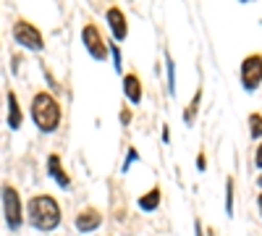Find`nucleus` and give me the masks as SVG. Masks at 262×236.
<instances>
[{"label":"nucleus","mask_w":262,"mask_h":236,"mask_svg":"<svg viewBox=\"0 0 262 236\" xmlns=\"http://www.w3.org/2000/svg\"><path fill=\"white\" fill-rule=\"evenodd\" d=\"M200 102H202V90H196V92H194V97H191V102L186 105V111H184V121H186L189 126H191V123H194V118H196Z\"/></svg>","instance_id":"obj_13"},{"label":"nucleus","mask_w":262,"mask_h":236,"mask_svg":"<svg viewBox=\"0 0 262 236\" xmlns=\"http://www.w3.org/2000/svg\"><path fill=\"white\" fill-rule=\"evenodd\" d=\"M121 123H123V126L131 123V111H121Z\"/></svg>","instance_id":"obj_19"},{"label":"nucleus","mask_w":262,"mask_h":236,"mask_svg":"<svg viewBox=\"0 0 262 236\" xmlns=\"http://www.w3.org/2000/svg\"><path fill=\"white\" fill-rule=\"evenodd\" d=\"M249 134L254 139H262V116L259 113H252L249 116Z\"/></svg>","instance_id":"obj_14"},{"label":"nucleus","mask_w":262,"mask_h":236,"mask_svg":"<svg viewBox=\"0 0 262 236\" xmlns=\"http://www.w3.org/2000/svg\"><path fill=\"white\" fill-rule=\"evenodd\" d=\"M32 121L34 126L39 128V132H55V128L60 126V105L53 95L48 92H37L34 100H32Z\"/></svg>","instance_id":"obj_2"},{"label":"nucleus","mask_w":262,"mask_h":236,"mask_svg":"<svg viewBox=\"0 0 262 236\" xmlns=\"http://www.w3.org/2000/svg\"><path fill=\"white\" fill-rule=\"evenodd\" d=\"M0 197H3V212H6V223L11 231H18L24 223V212H21V197L11 184H3L0 189Z\"/></svg>","instance_id":"obj_3"},{"label":"nucleus","mask_w":262,"mask_h":236,"mask_svg":"<svg viewBox=\"0 0 262 236\" xmlns=\"http://www.w3.org/2000/svg\"><path fill=\"white\" fill-rule=\"evenodd\" d=\"M27 218H29L32 228L45 231V233H48V231H55V228L60 226V221H63L60 205H58V200L50 197V195H37V197H32V200H29Z\"/></svg>","instance_id":"obj_1"},{"label":"nucleus","mask_w":262,"mask_h":236,"mask_svg":"<svg viewBox=\"0 0 262 236\" xmlns=\"http://www.w3.org/2000/svg\"><path fill=\"white\" fill-rule=\"evenodd\" d=\"M102 226V212L97 207H84L76 216V231L79 233H92Z\"/></svg>","instance_id":"obj_7"},{"label":"nucleus","mask_w":262,"mask_h":236,"mask_svg":"<svg viewBox=\"0 0 262 236\" xmlns=\"http://www.w3.org/2000/svg\"><path fill=\"white\" fill-rule=\"evenodd\" d=\"M254 165H257V168H262V142H259L257 153H254Z\"/></svg>","instance_id":"obj_18"},{"label":"nucleus","mask_w":262,"mask_h":236,"mask_svg":"<svg viewBox=\"0 0 262 236\" xmlns=\"http://www.w3.org/2000/svg\"><path fill=\"white\" fill-rule=\"evenodd\" d=\"M257 205H259V212H262V195L257 197Z\"/></svg>","instance_id":"obj_21"},{"label":"nucleus","mask_w":262,"mask_h":236,"mask_svg":"<svg viewBox=\"0 0 262 236\" xmlns=\"http://www.w3.org/2000/svg\"><path fill=\"white\" fill-rule=\"evenodd\" d=\"M105 18H107V27H111L113 37H116L118 42H123V39H126V34H128V27H126V16H123V11L113 6V8H107Z\"/></svg>","instance_id":"obj_8"},{"label":"nucleus","mask_w":262,"mask_h":236,"mask_svg":"<svg viewBox=\"0 0 262 236\" xmlns=\"http://www.w3.org/2000/svg\"><path fill=\"white\" fill-rule=\"evenodd\" d=\"M205 165H207V158H205V155H196V168L205 170Z\"/></svg>","instance_id":"obj_20"},{"label":"nucleus","mask_w":262,"mask_h":236,"mask_svg":"<svg viewBox=\"0 0 262 236\" xmlns=\"http://www.w3.org/2000/svg\"><path fill=\"white\" fill-rule=\"evenodd\" d=\"M81 42H84L86 53H90L95 60H105L107 58V45H105V39H102V34H100V29L95 24H86L81 29Z\"/></svg>","instance_id":"obj_6"},{"label":"nucleus","mask_w":262,"mask_h":236,"mask_svg":"<svg viewBox=\"0 0 262 236\" xmlns=\"http://www.w3.org/2000/svg\"><path fill=\"white\" fill-rule=\"evenodd\" d=\"M111 55H113V63H116V71H121V50H118V45H111Z\"/></svg>","instance_id":"obj_17"},{"label":"nucleus","mask_w":262,"mask_h":236,"mask_svg":"<svg viewBox=\"0 0 262 236\" xmlns=\"http://www.w3.org/2000/svg\"><path fill=\"white\" fill-rule=\"evenodd\" d=\"M242 84H244L247 92H254L262 84V55L259 53L244 58V63H242Z\"/></svg>","instance_id":"obj_5"},{"label":"nucleus","mask_w":262,"mask_h":236,"mask_svg":"<svg viewBox=\"0 0 262 236\" xmlns=\"http://www.w3.org/2000/svg\"><path fill=\"white\" fill-rule=\"evenodd\" d=\"M165 63H168V87H170V95H176V66H173V58L165 55Z\"/></svg>","instance_id":"obj_15"},{"label":"nucleus","mask_w":262,"mask_h":236,"mask_svg":"<svg viewBox=\"0 0 262 236\" xmlns=\"http://www.w3.org/2000/svg\"><path fill=\"white\" fill-rule=\"evenodd\" d=\"M226 216H233V179L226 181Z\"/></svg>","instance_id":"obj_16"},{"label":"nucleus","mask_w":262,"mask_h":236,"mask_svg":"<svg viewBox=\"0 0 262 236\" xmlns=\"http://www.w3.org/2000/svg\"><path fill=\"white\" fill-rule=\"evenodd\" d=\"M13 39L18 42L21 48L34 50V53H39L42 48H45V39H42L39 29H37L34 24H29V21H24V18L13 24Z\"/></svg>","instance_id":"obj_4"},{"label":"nucleus","mask_w":262,"mask_h":236,"mask_svg":"<svg viewBox=\"0 0 262 236\" xmlns=\"http://www.w3.org/2000/svg\"><path fill=\"white\" fill-rule=\"evenodd\" d=\"M123 95H126V100H128L131 105H139V102H142L144 92H142V81H139L137 74H126V76H123Z\"/></svg>","instance_id":"obj_9"},{"label":"nucleus","mask_w":262,"mask_h":236,"mask_svg":"<svg viewBox=\"0 0 262 236\" xmlns=\"http://www.w3.org/2000/svg\"><path fill=\"white\" fill-rule=\"evenodd\" d=\"M48 174L55 179V184H58V186H69V184H71V176L63 170L60 155H50V158H48Z\"/></svg>","instance_id":"obj_10"},{"label":"nucleus","mask_w":262,"mask_h":236,"mask_svg":"<svg viewBox=\"0 0 262 236\" xmlns=\"http://www.w3.org/2000/svg\"><path fill=\"white\" fill-rule=\"evenodd\" d=\"M8 126L11 128L21 126V108H18V100L13 92H8Z\"/></svg>","instance_id":"obj_12"},{"label":"nucleus","mask_w":262,"mask_h":236,"mask_svg":"<svg viewBox=\"0 0 262 236\" xmlns=\"http://www.w3.org/2000/svg\"><path fill=\"white\" fill-rule=\"evenodd\" d=\"M160 200H163V195H160V186L149 189L147 195H142V197H139V210H144V212H152V210H158Z\"/></svg>","instance_id":"obj_11"}]
</instances>
